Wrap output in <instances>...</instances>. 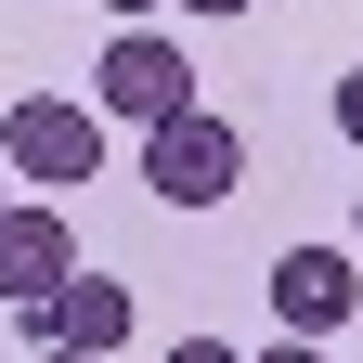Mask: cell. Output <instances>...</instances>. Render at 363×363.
<instances>
[{"instance_id":"4","label":"cell","mask_w":363,"mask_h":363,"mask_svg":"<svg viewBox=\"0 0 363 363\" xmlns=\"http://www.w3.org/2000/svg\"><path fill=\"white\" fill-rule=\"evenodd\" d=\"M363 311V259L350 247H272V325L286 337H337Z\"/></svg>"},{"instance_id":"6","label":"cell","mask_w":363,"mask_h":363,"mask_svg":"<svg viewBox=\"0 0 363 363\" xmlns=\"http://www.w3.org/2000/svg\"><path fill=\"white\" fill-rule=\"evenodd\" d=\"M78 272V234H65V208H0V298H52Z\"/></svg>"},{"instance_id":"3","label":"cell","mask_w":363,"mask_h":363,"mask_svg":"<svg viewBox=\"0 0 363 363\" xmlns=\"http://www.w3.org/2000/svg\"><path fill=\"white\" fill-rule=\"evenodd\" d=\"M0 169L13 182H91L104 169V117L65 104V91H26V104L0 117Z\"/></svg>"},{"instance_id":"11","label":"cell","mask_w":363,"mask_h":363,"mask_svg":"<svg viewBox=\"0 0 363 363\" xmlns=\"http://www.w3.org/2000/svg\"><path fill=\"white\" fill-rule=\"evenodd\" d=\"M104 13H117V26H143V13H156V0H104Z\"/></svg>"},{"instance_id":"7","label":"cell","mask_w":363,"mask_h":363,"mask_svg":"<svg viewBox=\"0 0 363 363\" xmlns=\"http://www.w3.org/2000/svg\"><path fill=\"white\" fill-rule=\"evenodd\" d=\"M337 143H350V156H363V65H350V78H337Z\"/></svg>"},{"instance_id":"12","label":"cell","mask_w":363,"mask_h":363,"mask_svg":"<svg viewBox=\"0 0 363 363\" xmlns=\"http://www.w3.org/2000/svg\"><path fill=\"white\" fill-rule=\"evenodd\" d=\"M26 363H91V350H26Z\"/></svg>"},{"instance_id":"5","label":"cell","mask_w":363,"mask_h":363,"mask_svg":"<svg viewBox=\"0 0 363 363\" xmlns=\"http://www.w3.org/2000/svg\"><path fill=\"white\" fill-rule=\"evenodd\" d=\"M26 337H39V350H91V363H104V350L130 337V286H117V272H65L52 298H26Z\"/></svg>"},{"instance_id":"10","label":"cell","mask_w":363,"mask_h":363,"mask_svg":"<svg viewBox=\"0 0 363 363\" xmlns=\"http://www.w3.org/2000/svg\"><path fill=\"white\" fill-rule=\"evenodd\" d=\"M182 13H259V0H182Z\"/></svg>"},{"instance_id":"13","label":"cell","mask_w":363,"mask_h":363,"mask_svg":"<svg viewBox=\"0 0 363 363\" xmlns=\"http://www.w3.org/2000/svg\"><path fill=\"white\" fill-rule=\"evenodd\" d=\"M350 259H363V208H350Z\"/></svg>"},{"instance_id":"14","label":"cell","mask_w":363,"mask_h":363,"mask_svg":"<svg viewBox=\"0 0 363 363\" xmlns=\"http://www.w3.org/2000/svg\"><path fill=\"white\" fill-rule=\"evenodd\" d=\"M0 182H13V169H0ZM0 208H13V195H0Z\"/></svg>"},{"instance_id":"2","label":"cell","mask_w":363,"mask_h":363,"mask_svg":"<svg viewBox=\"0 0 363 363\" xmlns=\"http://www.w3.org/2000/svg\"><path fill=\"white\" fill-rule=\"evenodd\" d=\"M182 104H195V65H182V39H156V26H117V39H104V65H91V117L156 130V117H182Z\"/></svg>"},{"instance_id":"9","label":"cell","mask_w":363,"mask_h":363,"mask_svg":"<svg viewBox=\"0 0 363 363\" xmlns=\"http://www.w3.org/2000/svg\"><path fill=\"white\" fill-rule=\"evenodd\" d=\"M247 363H325V350H311V337H272V350H247Z\"/></svg>"},{"instance_id":"1","label":"cell","mask_w":363,"mask_h":363,"mask_svg":"<svg viewBox=\"0 0 363 363\" xmlns=\"http://www.w3.org/2000/svg\"><path fill=\"white\" fill-rule=\"evenodd\" d=\"M143 182H156V208H220L247 182V130L208 117V104H182V117L143 130Z\"/></svg>"},{"instance_id":"8","label":"cell","mask_w":363,"mask_h":363,"mask_svg":"<svg viewBox=\"0 0 363 363\" xmlns=\"http://www.w3.org/2000/svg\"><path fill=\"white\" fill-rule=\"evenodd\" d=\"M169 363H247L234 337H169Z\"/></svg>"}]
</instances>
